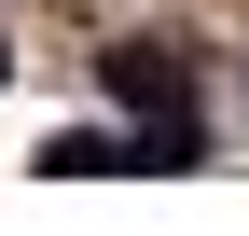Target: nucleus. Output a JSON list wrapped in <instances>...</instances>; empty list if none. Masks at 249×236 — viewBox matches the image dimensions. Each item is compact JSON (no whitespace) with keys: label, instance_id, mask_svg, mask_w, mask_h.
<instances>
[{"label":"nucleus","instance_id":"obj_1","mask_svg":"<svg viewBox=\"0 0 249 236\" xmlns=\"http://www.w3.org/2000/svg\"><path fill=\"white\" fill-rule=\"evenodd\" d=\"M42 167H55V181H97V167H139V139H97V125H70V139H42Z\"/></svg>","mask_w":249,"mask_h":236}]
</instances>
